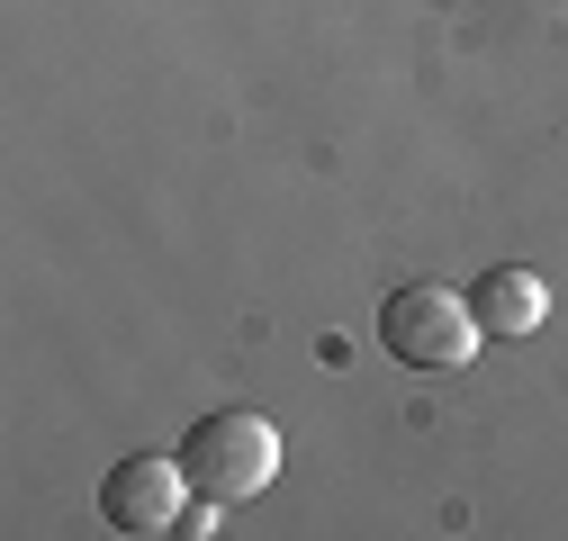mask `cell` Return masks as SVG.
Here are the masks:
<instances>
[{
  "instance_id": "3",
  "label": "cell",
  "mask_w": 568,
  "mask_h": 541,
  "mask_svg": "<svg viewBox=\"0 0 568 541\" xmlns=\"http://www.w3.org/2000/svg\"><path fill=\"white\" fill-rule=\"evenodd\" d=\"M181 497H190V469L163 460V451H135L109 469V488H100V514L118 532H181Z\"/></svg>"
},
{
  "instance_id": "2",
  "label": "cell",
  "mask_w": 568,
  "mask_h": 541,
  "mask_svg": "<svg viewBox=\"0 0 568 541\" xmlns=\"http://www.w3.org/2000/svg\"><path fill=\"white\" fill-rule=\"evenodd\" d=\"M478 307L460 298V289H434V280H415V289H397L388 307H379V344L406 361V370H469V353H478Z\"/></svg>"
},
{
  "instance_id": "4",
  "label": "cell",
  "mask_w": 568,
  "mask_h": 541,
  "mask_svg": "<svg viewBox=\"0 0 568 541\" xmlns=\"http://www.w3.org/2000/svg\"><path fill=\"white\" fill-rule=\"evenodd\" d=\"M469 307H478V325H487V334H532V325L550 316V289H541V270L496 262V270H478Z\"/></svg>"
},
{
  "instance_id": "1",
  "label": "cell",
  "mask_w": 568,
  "mask_h": 541,
  "mask_svg": "<svg viewBox=\"0 0 568 541\" xmlns=\"http://www.w3.org/2000/svg\"><path fill=\"white\" fill-rule=\"evenodd\" d=\"M181 469H190V488L207 506H244V497H262L280 479V425L253 416V406H217V416L190 425Z\"/></svg>"
}]
</instances>
